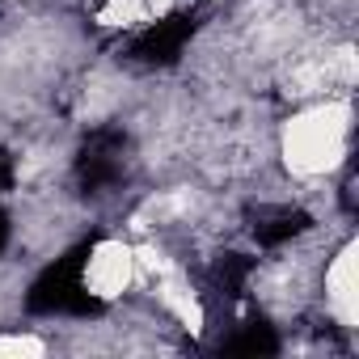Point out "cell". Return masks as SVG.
Masks as SVG:
<instances>
[{
  "label": "cell",
  "instance_id": "6da1fadb",
  "mask_svg": "<svg viewBox=\"0 0 359 359\" xmlns=\"http://www.w3.org/2000/svg\"><path fill=\"white\" fill-rule=\"evenodd\" d=\"M102 237H85L76 241L64 258H55L26 292V309L34 317H102L106 304L85 287V266L93 258Z\"/></svg>",
  "mask_w": 359,
  "mask_h": 359
},
{
  "label": "cell",
  "instance_id": "7a4b0ae2",
  "mask_svg": "<svg viewBox=\"0 0 359 359\" xmlns=\"http://www.w3.org/2000/svg\"><path fill=\"white\" fill-rule=\"evenodd\" d=\"M127 169V131L123 127H93L76 152V187L81 195H106L118 187Z\"/></svg>",
  "mask_w": 359,
  "mask_h": 359
},
{
  "label": "cell",
  "instance_id": "3957f363",
  "mask_svg": "<svg viewBox=\"0 0 359 359\" xmlns=\"http://www.w3.org/2000/svg\"><path fill=\"white\" fill-rule=\"evenodd\" d=\"M199 30V13H169L161 22H152L148 30H140L127 47V55L135 64H148V68H165V64H177V55L187 51V43L195 39Z\"/></svg>",
  "mask_w": 359,
  "mask_h": 359
},
{
  "label": "cell",
  "instance_id": "277c9868",
  "mask_svg": "<svg viewBox=\"0 0 359 359\" xmlns=\"http://www.w3.org/2000/svg\"><path fill=\"white\" fill-rule=\"evenodd\" d=\"M309 229H313V216L300 212V208H271V212H262V216L254 220V237H258V245H266V250L287 245L292 237H304Z\"/></svg>",
  "mask_w": 359,
  "mask_h": 359
},
{
  "label": "cell",
  "instance_id": "5b68a950",
  "mask_svg": "<svg viewBox=\"0 0 359 359\" xmlns=\"http://www.w3.org/2000/svg\"><path fill=\"white\" fill-rule=\"evenodd\" d=\"M224 355H279V334L258 317V321H245L233 338L220 342Z\"/></svg>",
  "mask_w": 359,
  "mask_h": 359
},
{
  "label": "cell",
  "instance_id": "8992f818",
  "mask_svg": "<svg viewBox=\"0 0 359 359\" xmlns=\"http://www.w3.org/2000/svg\"><path fill=\"white\" fill-rule=\"evenodd\" d=\"M250 271H254V258H245V254H220L216 266H212V279H216V287H220L224 296L237 300V296H245Z\"/></svg>",
  "mask_w": 359,
  "mask_h": 359
},
{
  "label": "cell",
  "instance_id": "52a82bcc",
  "mask_svg": "<svg viewBox=\"0 0 359 359\" xmlns=\"http://www.w3.org/2000/svg\"><path fill=\"white\" fill-rule=\"evenodd\" d=\"M13 182H18L13 152H9V148H0V195H5V191H13Z\"/></svg>",
  "mask_w": 359,
  "mask_h": 359
},
{
  "label": "cell",
  "instance_id": "ba28073f",
  "mask_svg": "<svg viewBox=\"0 0 359 359\" xmlns=\"http://www.w3.org/2000/svg\"><path fill=\"white\" fill-rule=\"evenodd\" d=\"M9 237H13V224H9V212L0 208V254H5V245H9Z\"/></svg>",
  "mask_w": 359,
  "mask_h": 359
}]
</instances>
